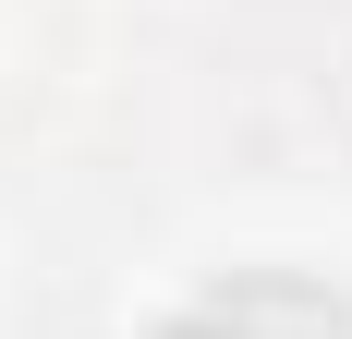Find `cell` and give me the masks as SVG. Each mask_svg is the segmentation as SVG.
<instances>
[{
    "instance_id": "1",
    "label": "cell",
    "mask_w": 352,
    "mask_h": 339,
    "mask_svg": "<svg viewBox=\"0 0 352 339\" xmlns=\"http://www.w3.org/2000/svg\"><path fill=\"white\" fill-rule=\"evenodd\" d=\"M158 339H352V291L292 279V267H243V279H219L207 303H182Z\"/></svg>"
}]
</instances>
